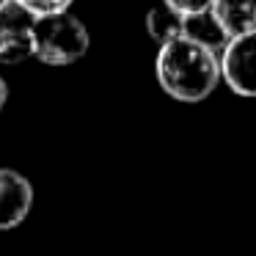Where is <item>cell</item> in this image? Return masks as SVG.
<instances>
[{
    "label": "cell",
    "instance_id": "1",
    "mask_svg": "<svg viewBox=\"0 0 256 256\" xmlns=\"http://www.w3.org/2000/svg\"><path fill=\"white\" fill-rule=\"evenodd\" d=\"M154 72L168 96L179 102H201L220 83V58L218 52L179 36L160 47Z\"/></svg>",
    "mask_w": 256,
    "mask_h": 256
},
{
    "label": "cell",
    "instance_id": "2",
    "mask_svg": "<svg viewBox=\"0 0 256 256\" xmlns=\"http://www.w3.org/2000/svg\"><path fill=\"white\" fill-rule=\"evenodd\" d=\"M91 47V34L74 14L61 12L34 20V56L47 66H69Z\"/></svg>",
    "mask_w": 256,
    "mask_h": 256
},
{
    "label": "cell",
    "instance_id": "3",
    "mask_svg": "<svg viewBox=\"0 0 256 256\" xmlns=\"http://www.w3.org/2000/svg\"><path fill=\"white\" fill-rule=\"evenodd\" d=\"M218 58L223 83L240 96H256V30L232 39Z\"/></svg>",
    "mask_w": 256,
    "mask_h": 256
},
{
    "label": "cell",
    "instance_id": "4",
    "mask_svg": "<svg viewBox=\"0 0 256 256\" xmlns=\"http://www.w3.org/2000/svg\"><path fill=\"white\" fill-rule=\"evenodd\" d=\"M34 20L22 6L0 8V64H20L34 58Z\"/></svg>",
    "mask_w": 256,
    "mask_h": 256
},
{
    "label": "cell",
    "instance_id": "5",
    "mask_svg": "<svg viewBox=\"0 0 256 256\" xmlns=\"http://www.w3.org/2000/svg\"><path fill=\"white\" fill-rule=\"evenodd\" d=\"M34 206V188L14 168H0V232L22 226Z\"/></svg>",
    "mask_w": 256,
    "mask_h": 256
},
{
    "label": "cell",
    "instance_id": "6",
    "mask_svg": "<svg viewBox=\"0 0 256 256\" xmlns=\"http://www.w3.org/2000/svg\"><path fill=\"white\" fill-rule=\"evenodd\" d=\"M210 14L228 42L256 30V0H212Z\"/></svg>",
    "mask_w": 256,
    "mask_h": 256
},
{
    "label": "cell",
    "instance_id": "7",
    "mask_svg": "<svg viewBox=\"0 0 256 256\" xmlns=\"http://www.w3.org/2000/svg\"><path fill=\"white\" fill-rule=\"evenodd\" d=\"M182 39H190L196 42V44L206 47V50L223 52V47L228 44L226 34L220 30V25L215 22V17L210 14V8L206 12H198V14H188V17L182 20Z\"/></svg>",
    "mask_w": 256,
    "mask_h": 256
},
{
    "label": "cell",
    "instance_id": "8",
    "mask_svg": "<svg viewBox=\"0 0 256 256\" xmlns=\"http://www.w3.org/2000/svg\"><path fill=\"white\" fill-rule=\"evenodd\" d=\"M182 20H184L182 14H176L166 3H160V6L149 8V14H146V34L162 47L182 36Z\"/></svg>",
    "mask_w": 256,
    "mask_h": 256
},
{
    "label": "cell",
    "instance_id": "9",
    "mask_svg": "<svg viewBox=\"0 0 256 256\" xmlns=\"http://www.w3.org/2000/svg\"><path fill=\"white\" fill-rule=\"evenodd\" d=\"M17 6H22L30 17H50V14L69 12L74 0H14Z\"/></svg>",
    "mask_w": 256,
    "mask_h": 256
},
{
    "label": "cell",
    "instance_id": "10",
    "mask_svg": "<svg viewBox=\"0 0 256 256\" xmlns=\"http://www.w3.org/2000/svg\"><path fill=\"white\" fill-rule=\"evenodd\" d=\"M168 8H174L176 14L188 17V14H198V12H206L212 6V0H162Z\"/></svg>",
    "mask_w": 256,
    "mask_h": 256
},
{
    "label": "cell",
    "instance_id": "11",
    "mask_svg": "<svg viewBox=\"0 0 256 256\" xmlns=\"http://www.w3.org/2000/svg\"><path fill=\"white\" fill-rule=\"evenodd\" d=\"M6 100H8V86H6V80H3V74H0V110L6 108Z\"/></svg>",
    "mask_w": 256,
    "mask_h": 256
},
{
    "label": "cell",
    "instance_id": "12",
    "mask_svg": "<svg viewBox=\"0 0 256 256\" xmlns=\"http://www.w3.org/2000/svg\"><path fill=\"white\" fill-rule=\"evenodd\" d=\"M8 3H12V0H0V8H6Z\"/></svg>",
    "mask_w": 256,
    "mask_h": 256
}]
</instances>
